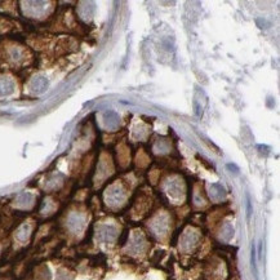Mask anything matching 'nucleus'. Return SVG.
Returning <instances> with one entry per match:
<instances>
[{"label":"nucleus","instance_id":"1","mask_svg":"<svg viewBox=\"0 0 280 280\" xmlns=\"http://www.w3.org/2000/svg\"><path fill=\"white\" fill-rule=\"evenodd\" d=\"M252 267L254 269V272L257 274V265H256V247L252 245Z\"/></svg>","mask_w":280,"mask_h":280},{"label":"nucleus","instance_id":"2","mask_svg":"<svg viewBox=\"0 0 280 280\" xmlns=\"http://www.w3.org/2000/svg\"><path fill=\"white\" fill-rule=\"evenodd\" d=\"M252 214V204H251V199L249 196H247V218L249 220Z\"/></svg>","mask_w":280,"mask_h":280},{"label":"nucleus","instance_id":"3","mask_svg":"<svg viewBox=\"0 0 280 280\" xmlns=\"http://www.w3.org/2000/svg\"><path fill=\"white\" fill-rule=\"evenodd\" d=\"M227 168H228V169H235V172H236V173L239 172V168L236 167L235 164H227Z\"/></svg>","mask_w":280,"mask_h":280}]
</instances>
